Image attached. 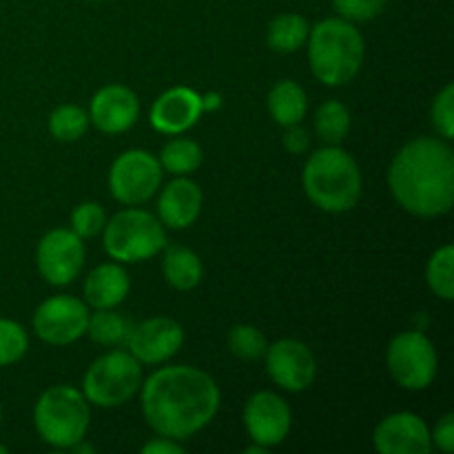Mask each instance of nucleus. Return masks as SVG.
Returning <instances> with one entry per match:
<instances>
[{
	"label": "nucleus",
	"instance_id": "obj_1",
	"mask_svg": "<svg viewBox=\"0 0 454 454\" xmlns=\"http://www.w3.org/2000/svg\"><path fill=\"white\" fill-rule=\"evenodd\" d=\"M142 412L160 437L186 442L220 411V388L195 366H164L142 381Z\"/></svg>",
	"mask_w": 454,
	"mask_h": 454
},
{
	"label": "nucleus",
	"instance_id": "obj_2",
	"mask_svg": "<svg viewBox=\"0 0 454 454\" xmlns=\"http://www.w3.org/2000/svg\"><path fill=\"white\" fill-rule=\"evenodd\" d=\"M388 186L403 211L439 217L454 204V153L443 137L421 136L402 146L388 168Z\"/></svg>",
	"mask_w": 454,
	"mask_h": 454
},
{
	"label": "nucleus",
	"instance_id": "obj_3",
	"mask_svg": "<svg viewBox=\"0 0 454 454\" xmlns=\"http://www.w3.org/2000/svg\"><path fill=\"white\" fill-rule=\"evenodd\" d=\"M309 62L315 78L326 87H341L359 74L366 43L353 22L324 18L309 34Z\"/></svg>",
	"mask_w": 454,
	"mask_h": 454
},
{
	"label": "nucleus",
	"instance_id": "obj_4",
	"mask_svg": "<svg viewBox=\"0 0 454 454\" xmlns=\"http://www.w3.org/2000/svg\"><path fill=\"white\" fill-rule=\"evenodd\" d=\"M304 191L310 202L326 213H346L362 198V171L348 151L337 145L310 153L306 160Z\"/></svg>",
	"mask_w": 454,
	"mask_h": 454
},
{
	"label": "nucleus",
	"instance_id": "obj_5",
	"mask_svg": "<svg viewBox=\"0 0 454 454\" xmlns=\"http://www.w3.org/2000/svg\"><path fill=\"white\" fill-rule=\"evenodd\" d=\"M91 421V411L82 390L74 386H51L38 397L34 424L40 439L58 450H69L82 442Z\"/></svg>",
	"mask_w": 454,
	"mask_h": 454
},
{
	"label": "nucleus",
	"instance_id": "obj_6",
	"mask_svg": "<svg viewBox=\"0 0 454 454\" xmlns=\"http://www.w3.org/2000/svg\"><path fill=\"white\" fill-rule=\"evenodd\" d=\"M102 233H105V251L109 253L111 260L124 264L151 260L167 247L164 224L145 208H122L106 222Z\"/></svg>",
	"mask_w": 454,
	"mask_h": 454
},
{
	"label": "nucleus",
	"instance_id": "obj_7",
	"mask_svg": "<svg viewBox=\"0 0 454 454\" xmlns=\"http://www.w3.org/2000/svg\"><path fill=\"white\" fill-rule=\"evenodd\" d=\"M142 386V364L129 350H111L87 368L82 395L100 408L124 406Z\"/></svg>",
	"mask_w": 454,
	"mask_h": 454
},
{
	"label": "nucleus",
	"instance_id": "obj_8",
	"mask_svg": "<svg viewBox=\"0 0 454 454\" xmlns=\"http://www.w3.org/2000/svg\"><path fill=\"white\" fill-rule=\"evenodd\" d=\"M386 364L402 388L426 390L437 377L439 359L434 344L424 331H403L393 337L386 350Z\"/></svg>",
	"mask_w": 454,
	"mask_h": 454
},
{
	"label": "nucleus",
	"instance_id": "obj_9",
	"mask_svg": "<svg viewBox=\"0 0 454 454\" xmlns=\"http://www.w3.org/2000/svg\"><path fill=\"white\" fill-rule=\"evenodd\" d=\"M162 164L145 149L124 151L115 158L109 171V189L118 202L127 207L145 204L158 193L162 184Z\"/></svg>",
	"mask_w": 454,
	"mask_h": 454
},
{
	"label": "nucleus",
	"instance_id": "obj_10",
	"mask_svg": "<svg viewBox=\"0 0 454 454\" xmlns=\"http://www.w3.org/2000/svg\"><path fill=\"white\" fill-rule=\"evenodd\" d=\"M89 309L82 300L71 295H53L34 313V331L44 344L69 346L87 335Z\"/></svg>",
	"mask_w": 454,
	"mask_h": 454
},
{
	"label": "nucleus",
	"instance_id": "obj_11",
	"mask_svg": "<svg viewBox=\"0 0 454 454\" xmlns=\"http://www.w3.org/2000/svg\"><path fill=\"white\" fill-rule=\"evenodd\" d=\"M84 242L71 229H53L40 239L35 264L44 282L51 286H67L74 282L84 266Z\"/></svg>",
	"mask_w": 454,
	"mask_h": 454
},
{
	"label": "nucleus",
	"instance_id": "obj_12",
	"mask_svg": "<svg viewBox=\"0 0 454 454\" xmlns=\"http://www.w3.org/2000/svg\"><path fill=\"white\" fill-rule=\"evenodd\" d=\"M264 357L266 371L279 388L288 393H301L315 384L317 359L304 341L291 340V337L278 340L266 348Z\"/></svg>",
	"mask_w": 454,
	"mask_h": 454
},
{
	"label": "nucleus",
	"instance_id": "obj_13",
	"mask_svg": "<svg viewBox=\"0 0 454 454\" xmlns=\"http://www.w3.org/2000/svg\"><path fill=\"white\" fill-rule=\"evenodd\" d=\"M248 437L264 448H275L284 443L293 428L291 406L278 393L262 390L248 397L242 412Z\"/></svg>",
	"mask_w": 454,
	"mask_h": 454
},
{
	"label": "nucleus",
	"instance_id": "obj_14",
	"mask_svg": "<svg viewBox=\"0 0 454 454\" xmlns=\"http://www.w3.org/2000/svg\"><path fill=\"white\" fill-rule=\"evenodd\" d=\"M184 344V331L171 317H151L131 328L127 348L133 357L146 366L168 362Z\"/></svg>",
	"mask_w": 454,
	"mask_h": 454
},
{
	"label": "nucleus",
	"instance_id": "obj_15",
	"mask_svg": "<svg viewBox=\"0 0 454 454\" xmlns=\"http://www.w3.org/2000/svg\"><path fill=\"white\" fill-rule=\"evenodd\" d=\"M372 446L381 454H428L430 430L415 412H395L377 424Z\"/></svg>",
	"mask_w": 454,
	"mask_h": 454
},
{
	"label": "nucleus",
	"instance_id": "obj_16",
	"mask_svg": "<svg viewBox=\"0 0 454 454\" xmlns=\"http://www.w3.org/2000/svg\"><path fill=\"white\" fill-rule=\"evenodd\" d=\"M140 115V102L133 89L124 84H106L93 96L89 120L106 136L129 131Z\"/></svg>",
	"mask_w": 454,
	"mask_h": 454
},
{
	"label": "nucleus",
	"instance_id": "obj_17",
	"mask_svg": "<svg viewBox=\"0 0 454 454\" xmlns=\"http://www.w3.org/2000/svg\"><path fill=\"white\" fill-rule=\"evenodd\" d=\"M202 109V96L189 87H173L164 91L151 109V127L167 136H180L195 127Z\"/></svg>",
	"mask_w": 454,
	"mask_h": 454
},
{
	"label": "nucleus",
	"instance_id": "obj_18",
	"mask_svg": "<svg viewBox=\"0 0 454 454\" xmlns=\"http://www.w3.org/2000/svg\"><path fill=\"white\" fill-rule=\"evenodd\" d=\"M202 189L189 180V176H177L162 189L158 200V215L167 229H186L193 224L202 211Z\"/></svg>",
	"mask_w": 454,
	"mask_h": 454
},
{
	"label": "nucleus",
	"instance_id": "obj_19",
	"mask_svg": "<svg viewBox=\"0 0 454 454\" xmlns=\"http://www.w3.org/2000/svg\"><path fill=\"white\" fill-rule=\"evenodd\" d=\"M131 291L129 275L118 262L96 266L84 279V300L93 309H115Z\"/></svg>",
	"mask_w": 454,
	"mask_h": 454
},
{
	"label": "nucleus",
	"instance_id": "obj_20",
	"mask_svg": "<svg viewBox=\"0 0 454 454\" xmlns=\"http://www.w3.org/2000/svg\"><path fill=\"white\" fill-rule=\"evenodd\" d=\"M162 273L168 286L176 291H191L202 282V260L186 247H164Z\"/></svg>",
	"mask_w": 454,
	"mask_h": 454
},
{
	"label": "nucleus",
	"instance_id": "obj_21",
	"mask_svg": "<svg viewBox=\"0 0 454 454\" xmlns=\"http://www.w3.org/2000/svg\"><path fill=\"white\" fill-rule=\"evenodd\" d=\"M270 118L282 127H293L306 118L309 111V98L306 91L295 80H282L275 84L269 93Z\"/></svg>",
	"mask_w": 454,
	"mask_h": 454
},
{
	"label": "nucleus",
	"instance_id": "obj_22",
	"mask_svg": "<svg viewBox=\"0 0 454 454\" xmlns=\"http://www.w3.org/2000/svg\"><path fill=\"white\" fill-rule=\"evenodd\" d=\"M310 25L300 13H282L273 18L266 31L269 47L278 53H293L301 49L309 40Z\"/></svg>",
	"mask_w": 454,
	"mask_h": 454
},
{
	"label": "nucleus",
	"instance_id": "obj_23",
	"mask_svg": "<svg viewBox=\"0 0 454 454\" xmlns=\"http://www.w3.org/2000/svg\"><path fill=\"white\" fill-rule=\"evenodd\" d=\"M133 324L114 309H96L89 313L87 335L100 346H122L131 335Z\"/></svg>",
	"mask_w": 454,
	"mask_h": 454
},
{
	"label": "nucleus",
	"instance_id": "obj_24",
	"mask_svg": "<svg viewBox=\"0 0 454 454\" xmlns=\"http://www.w3.org/2000/svg\"><path fill=\"white\" fill-rule=\"evenodd\" d=\"M202 149L191 137H176L160 153V164L164 171L173 173V176H191L202 167Z\"/></svg>",
	"mask_w": 454,
	"mask_h": 454
},
{
	"label": "nucleus",
	"instance_id": "obj_25",
	"mask_svg": "<svg viewBox=\"0 0 454 454\" xmlns=\"http://www.w3.org/2000/svg\"><path fill=\"white\" fill-rule=\"evenodd\" d=\"M350 114L340 100H326L315 114V131L326 145H340L348 136Z\"/></svg>",
	"mask_w": 454,
	"mask_h": 454
},
{
	"label": "nucleus",
	"instance_id": "obj_26",
	"mask_svg": "<svg viewBox=\"0 0 454 454\" xmlns=\"http://www.w3.org/2000/svg\"><path fill=\"white\" fill-rule=\"evenodd\" d=\"M454 247L446 244V247L437 248L433 257L428 260V269H426V279H428L430 291L442 300L450 301L454 297Z\"/></svg>",
	"mask_w": 454,
	"mask_h": 454
},
{
	"label": "nucleus",
	"instance_id": "obj_27",
	"mask_svg": "<svg viewBox=\"0 0 454 454\" xmlns=\"http://www.w3.org/2000/svg\"><path fill=\"white\" fill-rule=\"evenodd\" d=\"M89 115L78 105H60L49 115V131L60 142H75L87 133Z\"/></svg>",
	"mask_w": 454,
	"mask_h": 454
},
{
	"label": "nucleus",
	"instance_id": "obj_28",
	"mask_svg": "<svg viewBox=\"0 0 454 454\" xmlns=\"http://www.w3.org/2000/svg\"><path fill=\"white\" fill-rule=\"evenodd\" d=\"M229 350L239 359H247V362H253V359L264 357L266 348H269V341L262 335L260 328L251 326V324H238L229 331Z\"/></svg>",
	"mask_w": 454,
	"mask_h": 454
},
{
	"label": "nucleus",
	"instance_id": "obj_29",
	"mask_svg": "<svg viewBox=\"0 0 454 454\" xmlns=\"http://www.w3.org/2000/svg\"><path fill=\"white\" fill-rule=\"evenodd\" d=\"M29 348V335L25 328L12 319H0V366L20 362Z\"/></svg>",
	"mask_w": 454,
	"mask_h": 454
},
{
	"label": "nucleus",
	"instance_id": "obj_30",
	"mask_svg": "<svg viewBox=\"0 0 454 454\" xmlns=\"http://www.w3.org/2000/svg\"><path fill=\"white\" fill-rule=\"evenodd\" d=\"M105 224L106 215L100 204L96 202H82L71 213V231L82 239L96 238L98 233H102Z\"/></svg>",
	"mask_w": 454,
	"mask_h": 454
},
{
	"label": "nucleus",
	"instance_id": "obj_31",
	"mask_svg": "<svg viewBox=\"0 0 454 454\" xmlns=\"http://www.w3.org/2000/svg\"><path fill=\"white\" fill-rule=\"evenodd\" d=\"M433 124L443 140L454 137V84H446L433 102Z\"/></svg>",
	"mask_w": 454,
	"mask_h": 454
},
{
	"label": "nucleus",
	"instance_id": "obj_32",
	"mask_svg": "<svg viewBox=\"0 0 454 454\" xmlns=\"http://www.w3.org/2000/svg\"><path fill=\"white\" fill-rule=\"evenodd\" d=\"M333 7L344 20L366 22L384 12L386 0H333Z\"/></svg>",
	"mask_w": 454,
	"mask_h": 454
},
{
	"label": "nucleus",
	"instance_id": "obj_33",
	"mask_svg": "<svg viewBox=\"0 0 454 454\" xmlns=\"http://www.w3.org/2000/svg\"><path fill=\"white\" fill-rule=\"evenodd\" d=\"M430 442L433 446H437L439 450L450 454L454 450V415L446 412L442 419L434 424L433 433H430Z\"/></svg>",
	"mask_w": 454,
	"mask_h": 454
},
{
	"label": "nucleus",
	"instance_id": "obj_34",
	"mask_svg": "<svg viewBox=\"0 0 454 454\" xmlns=\"http://www.w3.org/2000/svg\"><path fill=\"white\" fill-rule=\"evenodd\" d=\"M284 146H286L291 153H306L310 146V136L304 127L300 124H293V127H286V133H284Z\"/></svg>",
	"mask_w": 454,
	"mask_h": 454
},
{
	"label": "nucleus",
	"instance_id": "obj_35",
	"mask_svg": "<svg viewBox=\"0 0 454 454\" xmlns=\"http://www.w3.org/2000/svg\"><path fill=\"white\" fill-rule=\"evenodd\" d=\"M142 452L145 454H182L184 448L176 442V439H168V437H160L153 439V442L145 443L142 446Z\"/></svg>",
	"mask_w": 454,
	"mask_h": 454
},
{
	"label": "nucleus",
	"instance_id": "obj_36",
	"mask_svg": "<svg viewBox=\"0 0 454 454\" xmlns=\"http://www.w3.org/2000/svg\"><path fill=\"white\" fill-rule=\"evenodd\" d=\"M222 106V96L220 93L211 91L207 96H202V109L204 111H217Z\"/></svg>",
	"mask_w": 454,
	"mask_h": 454
},
{
	"label": "nucleus",
	"instance_id": "obj_37",
	"mask_svg": "<svg viewBox=\"0 0 454 454\" xmlns=\"http://www.w3.org/2000/svg\"><path fill=\"white\" fill-rule=\"evenodd\" d=\"M69 450L75 452V454H93V452H96V448L89 446V443H84V439H82V442H78L75 446H71Z\"/></svg>",
	"mask_w": 454,
	"mask_h": 454
},
{
	"label": "nucleus",
	"instance_id": "obj_38",
	"mask_svg": "<svg viewBox=\"0 0 454 454\" xmlns=\"http://www.w3.org/2000/svg\"><path fill=\"white\" fill-rule=\"evenodd\" d=\"M247 454H266L269 452V448H264V446H260V443H255V446H251V448H247V450H244Z\"/></svg>",
	"mask_w": 454,
	"mask_h": 454
},
{
	"label": "nucleus",
	"instance_id": "obj_39",
	"mask_svg": "<svg viewBox=\"0 0 454 454\" xmlns=\"http://www.w3.org/2000/svg\"><path fill=\"white\" fill-rule=\"evenodd\" d=\"M4 452H7V448H4V446H0V454H4Z\"/></svg>",
	"mask_w": 454,
	"mask_h": 454
},
{
	"label": "nucleus",
	"instance_id": "obj_40",
	"mask_svg": "<svg viewBox=\"0 0 454 454\" xmlns=\"http://www.w3.org/2000/svg\"><path fill=\"white\" fill-rule=\"evenodd\" d=\"M0 419H3V411H0Z\"/></svg>",
	"mask_w": 454,
	"mask_h": 454
},
{
	"label": "nucleus",
	"instance_id": "obj_41",
	"mask_svg": "<svg viewBox=\"0 0 454 454\" xmlns=\"http://www.w3.org/2000/svg\"><path fill=\"white\" fill-rule=\"evenodd\" d=\"M93 3H100V0H93Z\"/></svg>",
	"mask_w": 454,
	"mask_h": 454
}]
</instances>
